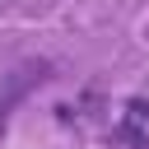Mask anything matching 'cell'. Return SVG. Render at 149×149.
I'll use <instances>...</instances> for the list:
<instances>
[{
  "label": "cell",
  "mask_w": 149,
  "mask_h": 149,
  "mask_svg": "<svg viewBox=\"0 0 149 149\" xmlns=\"http://www.w3.org/2000/svg\"><path fill=\"white\" fill-rule=\"evenodd\" d=\"M112 140L126 144V149H144V144H149V102H144V98H130V102H126Z\"/></svg>",
  "instance_id": "6da1fadb"
},
{
  "label": "cell",
  "mask_w": 149,
  "mask_h": 149,
  "mask_svg": "<svg viewBox=\"0 0 149 149\" xmlns=\"http://www.w3.org/2000/svg\"><path fill=\"white\" fill-rule=\"evenodd\" d=\"M51 79V65L47 61H37V65H23V70H14V79H9V88H5V98H0V126H5V116H9V107L33 88V84H47Z\"/></svg>",
  "instance_id": "7a4b0ae2"
}]
</instances>
